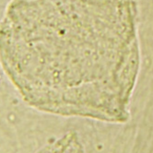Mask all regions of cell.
Here are the masks:
<instances>
[{
  "label": "cell",
  "instance_id": "1",
  "mask_svg": "<svg viewBox=\"0 0 153 153\" xmlns=\"http://www.w3.org/2000/svg\"><path fill=\"white\" fill-rule=\"evenodd\" d=\"M0 63L40 111L126 123L140 68L134 0H12Z\"/></svg>",
  "mask_w": 153,
  "mask_h": 153
}]
</instances>
